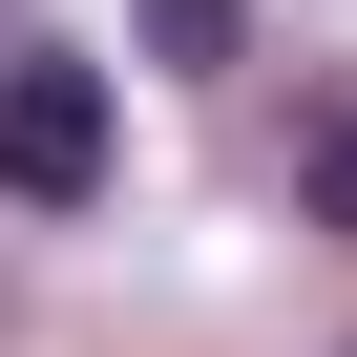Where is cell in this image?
<instances>
[{
  "instance_id": "cell-1",
  "label": "cell",
  "mask_w": 357,
  "mask_h": 357,
  "mask_svg": "<svg viewBox=\"0 0 357 357\" xmlns=\"http://www.w3.org/2000/svg\"><path fill=\"white\" fill-rule=\"evenodd\" d=\"M0 190L22 211H84L105 190V63H0Z\"/></svg>"
},
{
  "instance_id": "cell-2",
  "label": "cell",
  "mask_w": 357,
  "mask_h": 357,
  "mask_svg": "<svg viewBox=\"0 0 357 357\" xmlns=\"http://www.w3.org/2000/svg\"><path fill=\"white\" fill-rule=\"evenodd\" d=\"M252 43V0H147V63H231Z\"/></svg>"
},
{
  "instance_id": "cell-3",
  "label": "cell",
  "mask_w": 357,
  "mask_h": 357,
  "mask_svg": "<svg viewBox=\"0 0 357 357\" xmlns=\"http://www.w3.org/2000/svg\"><path fill=\"white\" fill-rule=\"evenodd\" d=\"M315 231H357V105L315 126Z\"/></svg>"
},
{
  "instance_id": "cell-4",
  "label": "cell",
  "mask_w": 357,
  "mask_h": 357,
  "mask_svg": "<svg viewBox=\"0 0 357 357\" xmlns=\"http://www.w3.org/2000/svg\"><path fill=\"white\" fill-rule=\"evenodd\" d=\"M0 43H22V0H0Z\"/></svg>"
}]
</instances>
